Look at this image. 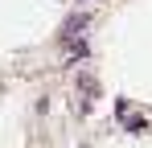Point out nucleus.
<instances>
[{
	"instance_id": "nucleus-1",
	"label": "nucleus",
	"mask_w": 152,
	"mask_h": 148,
	"mask_svg": "<svg viewBox=\"0 0 152 148\" xmlns=\"http://www.w3.org/2000/svg\"><path fill=\"white\" fill-rule=\"evenodd\" d=\"M86 25H91V17H86V12H74L70 21L62 25V41H74V37L82 33V29H86Z\"/></svg>"
}]
</instances>
